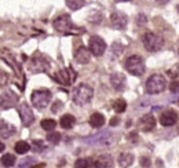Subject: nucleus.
<instances>
[{
    "instance_id": "10",
    "label": "nucleus",
    "mask_w": 179,
    "mask_h": 168,
    "mask_svg": "<svg viewBox=\"0 0 179 168\" xmlns=\"http://www.w3.org/2000/svg\"><path fill=\"white\" fill-rule=\"evenodd\" d=\"M110 21H112V24H113V26L117 28V29H124L127 26V22H128L125 14L120 13V11H115V13L112 14Z\"/></svg>"
},
{
    "instance_id": "27",
    "label": "nucleus",
    "mask_w": 179,
    "mask_h": 168,
    "mask_svg": "<svg viewBox=\"0 0 179 168\" xmlns=\"http://www.w3.org/2000/svg\"><path fill=\"white\" fill-rule=\"evenodd\" d=\"M169 90L172 94H179V80H172V83L169 84Z\"/></svg>"
},
{
    "instance_id": "34",
    "label": "nucleus",
    "mask_w": 179,
    "mask_h": 168,
    "mask_svg": "<svg viewBox=\"0 0 179 168\" xmlns=\"http://www.w3.org/2000/svg\"><path fill=\"white\" fill-rule=\"evenodd\" d=\"M157 167H159V168H164V164H163V161L160 160V158L157 160Z\"/></svg>"
},
{
    "instance_id": "11",
    "label": "nucleus",
    "mask_w": 179,
    "mask_h": 168,
    "mask_svg": "<svg viewBox=\"0 0 179 168\" xmlns=\"http://www.w3.org/2000/svg\"><path fill=\"white\" fill-rule=\"evenodd\" d=\"M139 127L141 130L145 131V132H149V131H152L153 128L156 127V120L152 114H145L139 119Z\"/></svg>"
},
{
    "instance_id": "13",
    "label": "nucleus",
    "mask_w": 179,
    "mask_h": 168,
    "mask_svg": "<svg viewBox=\"0 0 179 168\" xmlns=\"http://www.w3.org/2000/svg\"><path fill=\"white\" fill-rule=\"evenodd\" d=\"M110 83L115 90L123 91V90L125 88V76L121 75V73H115V75H112V77H110Z\"/></svg>"
},
{
    "instance_id": "8",
    "label": "nucleus",
    "mask_w": 179,
    "mask_h": 168,
    "mask_svg": "<svg viewBox=\"0 0 179 168\" xmlns=\"http://www.w3.org/2000/svg\"><path fill=\"white\" fill-rule=\"evenodd\" d=\"M18 113H19V117H21V121L24 125H31L32 123L34 121V116H33V112L32 109L29 108L28 103H21L19 106H18Z\"/></svg>"
},
{
    "instance_id": "21",
    "label": "nucleus",
    "mask_w": 179,
    "mask_h": 168,
    "mask_svg": "<svg viewBox=\"0 0 179 168\" xmlns=\"http://www.w3.org/2000/svg\"><path fill=\"white\" fill-rule=\"evenodd\" d=\"M40 125L46 131H52L55 128V125H57V121L52 120V119H44V120H41Z\"/></svg>"
},
{
    "instance_id": "36",
    "label": "nucleus",
    "mask_w": 179,
    "mask_h": 168,
    "mask_svg": "<svg viewBox=\"0 0 179 168\" xmlns=\"http://www.w3.org/2000/svg\"><path fill=\"white\" fill-rule=\"evenodd\" d=\"M178 11H179V6H178Z\"/></svg>"
},
{
    "instance_id": "23",
    "label": "nucleus",
    "mask_w": 179,
    "mask_h": 168,
    "mask_svg": "<svg viewBox=\"0 0 179 168\" xmlns=\"http://www.w3.org/2000/svg\"><path fill=\"white\" fill-rule=\"evenodd\" d=\"M1 164L7 168L13 167V165L15 164V157H14L13 155H8V153H7V155H3V157H1Z\"/></svg>"
},
{
    "instance_id": "19",
    "label": "nucleus",
    "mask_w": 179,
    "mask_h": 168,
    "mask_svg": "<svg viewBox=\"0 0 179 168\" xmlns=\"http://www.w3.org/2000/svg\"><path fill=\"white\" fill-rule=\"evenodd\" d=\"M15 132V128L11 124H6V121H1V138H8Z\"/></svg>"
},
{
    "instance_id": "2",
    "label": "nucleus",
    "mask_w": 179,
    "mask_h": 168,
    "mask_svg": "<svg viewBox=\"0 0 179 168\" xmlns=\"http://www.w3.org/2000/svg\"><path fill=\"white\" fill-rule=\"evenodd\" d=\"M167 88V80L163 75H152L146 81V91L152 95H156V94L163 93L164 90Z\"/></svg>"
},
{
    "instance_id": "14",
    "label": "nucleus",
    "mask_w": 179,
    "mask_h": 168,
    "mask_svg": "<svg viewBox=\"0 0 179 168\" xmlns=\"http://www.w3.org/2000/svg\"><path fill=\"white\" fill-rule=\"evenodd\" d=\"M113 158L110 155H101L95 160V168H112Z\"/></svg>"
},
{
    "instance_id": "6",
    "label": "nucleus",
    "mask_w": 179,
    "mask_h": 168,
    "mask_svg": "<svg viewBox=\"0 0 179 168\" xmlns=\"http://www.w3.org/2000/svg\"><path fill=\"white\" fill-rule=\"evenodd\" d=\"M88 50L91 51V54H94L95 57H101L106 50V43L105 40L99 36H92L90 39V43H88Z\"/></svg>"
},
{
    "instance_id": "31",
    "label": "nucleus",
    "mask_w": 179,
    "mask_h": 168,
    "mask_svg": "<svg viewBox=\"0 0 179 168\" xmlns=\"http://www.w3.org/2000/svg\"><path fill=\"white\" fill-rule=\"evenodd\" d=\"M33 150H36V152H43V149H44V145L41 143V142H39V141H34L33 142Z\"/></svg>"
},
{
    "instance_id": "33",
    "label": "nucleus",
    "mask_w": 179,
    "mask_h": 168,
    "mask_svg": "<svg viewBox=\"0 0 179 168\" xmlns=\"http://www.w3.org/2000/svg\"><path fill=\"white\" fill-rule=\"evenodd\" d=\"M136 22H146V17L143 15V14H141V15H138V18H136Z\"/></svg>"
},
{
    "instance_id": "26",
    "label": "nucleus",
    "mask_w": 179,
    "mask_h": 168,
    "mask_svg": "<svg viewBox=\"0 0 179 168\" xmlns=\"http://www.w3.org/2000/svg\"><path fill=\"white\" fill-rule=\"evenodd\" d=\"M139 163H141V165L143 168H150V165H152V161H150V158L148 156H142V157L139 158Z\"/></svg>"
},
{
    "instance_id": "4",
    "label": "nucleus",
    "mask_w": 179,
    "mask_h": 168,
    "mask_svg": "<svg viewBox=\"0 0 179 168\" xmlns=\"http://www.w3.org/2000/svg\"><path fill=\"white\" fill-rule=\"evenodd\" d=\"M142 43L148 51H160L164 46V40L153 32H146L142 36Z\"/></svg>"
},
{
    "instance_id": "35",
    "label": "nucleus",
    "mask_w": 179,
    "mask_h": 168,
    "mask_svg": "<svg viewBox=\"0 0 179 168\" xmlns=\"http://www.w3.org/2000/svg\"><path fill=\"white\" fill-rule=\"evenodd\" d=\"M43 167H44V165L41 164V165H36V167H33V168H43Z\"/></svg>"
},
{
    "instance_id": "15",
    "label": "nucleus",
    "mask_w": 179,
    "mask_h": 168,
    "mask_svg": "<svg viewBox=\"0 0 179 168\" xmlns=\"http://www.w3.org/2000/svg\"><path fill=\"white\" fill-rule=\"evenodd\" d=\"M134 163V155L128 153V152H124L118 156V164L121 165L123 168H128L130 165H132Z\"/></svg>"
},
{
    "instance_id": "3",
    "label": "nucleus",
    "mask_w": 179,
    "mask_h": 168,
    "mask_svg": "<svg viewBox=\"0 0 179 168\" xmlns=\"http://www.w3.org/2000/svg\"><path fill=\"white\" fill-rule=\"evenodd\" d=\"M124 68L132 76H142L145 73V62L139 55H131L125 59Z\"/></svg>"
},
{
    "instance_id": "1",
    "label": "nucleus",
    "mask_w": 179,
    "mask_h": 168,
    "mask_svg": "<svg viewBox=\"0 0 179 168\" xmlns=\"http://www.w3.org/2000/svg\"><path fill=\"white\" fill-rule=\"evenodd\" d=\"M92 96H94V90H92V87L88 86V84H80V86L74 87L73 94H72L73 102L76 103V105H79V106L87 105V103L92 99Z\"/></svg>"
},
{
    "instance_id": "16",
    "label": "nucleus",
    "mask_w": 179,
    "mask_h": 168,
    "mask_svg": "<svg viewBox=\"0 0 179 168\" xmlns=\"http://www.w3.org/2000/svg\"><path fill=\"white\" fill-rule=\"evenodd\" d=\"M59 124H61V127L65 128V130H70V128H73V125L76 124V119H74V116H72V114H64V116H61V120H59Z\"/></svg>"
},
{
    "instance_id": "22",
    "label": "nucleus",
    "mask_w": 179,
    "mask_h": 168,
    "mask_svg": "<svg viewBox=\"0 0 179 168\" xmlns=\"http://www.w3.org/2000/svg\"><path fill=\"white\" fill-rule=\"evenodd\" d=\"M113 109H115L117 113H123V112L127 109V102L120 98V99H117V101L113 102Z\"/></svg>"
},
{
    "instance_id": "12",
    "label": "nucleus",
    "mask_w": 179,
    "mask_h": 168,
    "mask_svg": "<svg viewBox=\"0 0 179 168\" xmlns=\"http://www.w3.org/2000/svg\"><path fill=\"white\" fill-rule=\"evenodd\" d=\"M91 58V51L85 47H79L76 51H74V59L79 62V63H88Z\"/></svg>"
},
{
    "instance_id": "18",
    "label": "nucleus",
    "mask_w": 179,
    "mask_h": 168,
    "mask_svg": "<svg viewBox=\"0 0 179 168\" xmlns=\"http://www.w3.org/2000/svg\"><path fill=\"white\" fill-rule=\"evenodd\" d=\"M95 161H92V158L85 157V158H79L74 163V168H94Z\"/></svg>"
},
{
    "instance_id": "28",
    "label": "nucleus",
    "mask_w": 179,
    "mask_h": 168,
    "mask_svg": "<svg viewBox=\"0 0 179 168\" xmlns=\"http://www.w3.org/2000/svg\"><path fill=\"white\" fill-rule=\"evenodd\" d=\"M62 108H64V103H62L61 101H55V102H54V106L51 108V112H52V113H57L58 110L62 109Z\"/></svg>"
},
{
    "instance_id": "9",
    "label": "nucleus",
    "mask_w": 179,
    "mask_h": 168,
    "mask_svg": "<svg viewBox=\"0 0 179 168\" xmlns=\"http://www.w3.org/2000/svg\"><path fill=\"white\" fill-rule=\"evenodd\" d=\"M176 121H178V114H176V112L172 109L163 112L161 116H160V123H161V125H164V127L174 125Z\"/></svg>"
},
{
    "instance_id": "30",
    "label": "nucleus",
    "mask_w": 179,
    "mask_h": 168,
    "mask_svg": "<svg viewBox=\"0 0 179 168\" xmlns=\"http://www.w3.org/2000/svg\"><path fill=\"white\" fill-rule=\"evenodd\" d=\"M179 68L178 66H174V69H169L168 70V76H171L172 79H175V77H178V75H179Z\"/></svg>"
},
{
    "instance_id": "32",
    "label": "nucleus",
    "mask_w": 179,
    "mask_h": 168,
    "mask_svg": "<svg viewBox=\"0 0 179 168\" xmlns=\"http://www.w3.org/2000/svg\"><path fill=\"white\" fill-rule=\"evenodd\" d=\"M118 121H120V119H118L117 116H115L110 120V125H112V127H115V125H117V124H118Z\"/></svg>"
},
{
    "instance_id": "25",
    "label": "nucleus",
    "mask_w": 179,
    "mask_h": 168,
    "mask_svg": "<svg viewBox=\"0 0 179 168\" xmlns=\"http://www.w3.org/2000/svg\"><path fill=\"white\" fill-rule=\"evenodd\" d=\"M66 4H68V7L70 8V10H79L80 7L84 6V1H76V0H68V1H66Z\"/></svg>"
},
{
    "instance_id": "20",
    "label": "nucleus",
    "mask_w": 179,
    "mask_h": 168,
    "mask_svg": "<svg viewBox=\"0 0 179 168\" xmlns=\"http://www.w3.org/2000/svg\"><path fill=\"white\" fill-rule=\"evenodd\" d=\"M14 149H15V152H17L18 155H25V153L31 149V146L25 141H18L17 143H15V146H14Z\"/></svg>"
},
{
    "instance_id": "7",
    "label": "nucleus",
    "mask_w": 179,
    "mask_h": 168,
    "mask_svg": "<svg viewBox=\"0 0 179 168\" xmlns=\"http://www.w3.org/2000/svg\"><path fill=\"white\" fill-rule=\"evenodd\" d=\"M52 25H54V28L58 32H64V33H66L68 31H72L74 28L73 22H72L70 17L68 14H64V15H59L58 18H55Z\"/></svg>"
},
{
    "instance_id": "29",
    "label": "nucleus",
    "mask_w": 179,
    "mask_h": 168,
    "mask_svg": "<svg viewBox=\"0 0 179 168\" xmlns=\"http://www.w3.org/2000/svg\"><path fill=\"white\" fill-rule=\"evenodd\" d=\"M128 141L132 142V143H136V142H138V132H136V131H132L131 134L128 135Z\"/></svg>"
},
{
    "instance_id": "17",
    "label": "nucleus",
    "mask_w": 179,
    "mask_h": 168,
    "mask_svg": "<svg viewBox=\"0 0 179 168\" xmlns=\"http://www.w3.org/2000/svg\"><path fill=\"white\" fill-rule=\"evenodd\" d=\"M90 124H91V127H95V128H99L102 127L103 124H105V117L102 113H92L91 117H90Z\"/></svg>"
},
{
    "instance_id": "24",
    "label": "nucleus",
    "mask_w": 179,
    "mask_h": 168,
    "mask_svg": "<svg viewBox=\"0 0 179 168\" xmlns=\"http://www.w3.org/2000/svg\"><path fill=\"white\" fill-rule=\"evenodd\" d=\"M47 141L54 145L59 143V142H61V134H59V132H51V134L47 135Z\"/></svg>"
},
{
    "instance_id": "5",
    "label": "nucleus",
    "mask_w": 179,
    "mask_h": 168,
    "mask_svg": "<svg viewBox=\"0 0 179 168\" xmlns=\"http://www.w3.org/2000/svg\"><path fill=\"white\" fill-rule=\"evenodd\" d=\"M32 105L37 108V109H44V108L48 106V103L51 101V93L46 88L41 90H34L32 93Z\"/></svg>"
}]
</instances>
